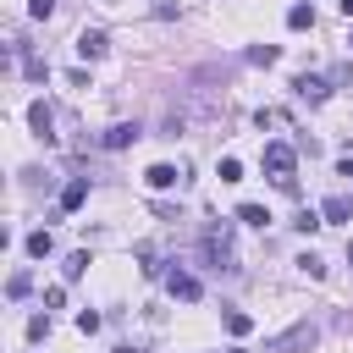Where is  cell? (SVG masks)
Instances as JSON below:
<instances>
[{"label": "cell", "mask_w": 353, "mask_h": 353, "mask_svg": "<svg viewBox=\"0 0 353 353\" xmlns=\"http://www.w3.org/2000/svg\"><path fill=\"white\" fill-rule=\"evenodd\" d=\"M314 342H320V325H314V320H298L292 331L270 336V342H265V353H309Z\"/></svg>", "instance_id": "3"}, {"label": "cell", "mask_w": 353, "mask_h": 353, "mask_svg": "<svg viewBox=\"0 0 353 353\" xmlns=\"http://www.w3.org/2000/svg\"><path fill=\"white\" fill-rule=\"evenodd\" d=\"M83 199H88V182H83V176H72V182L61 188V210H77Z\"/></svg>", "instance_id": "11"}, {"label": "cell", "mask_w": 353, "mask_h": 353, "mask_svg": "<svg viewBox=\"0 0 353 353\" xmlns=\"http://www.w3.org/2000/svg\"><path fill=\"white\" fill-rule=\"evenodd\" d=\"M121 353H138V347H121Z\"/></svg>", "instance_id": "28"}, {"label": "cell", "mask_w": 353, "mask_h": 353, "mask_svg": "<svg viewBox=\"0 0 353 353\" xmlns=\"http://www.w3.org/2000/svg\"><path fill=\"white\" fill-rule=\"evenodd\" d=\"M347 215H353V204H347V199H342V193H336V199H325V204H320V221H325V226H342V221H347Z\"/></svg>", "instance_id": "9"}, {"label": "cell", "mask_w": 353, "mask_h": 353, "mask_svg": "<svg viewBox=\"0 0 353 353\" xmlns=\"http://www.w3.org/2000/svg\"><path fill=\"white\" fill-rule=\"evenodd\" d=\"M138 138H143V127H138V121H116L99 143H105V149H127V143H138Z\"/></svg>", "instance_id": "6"}, {"label": "cell", "mask_w": 353, "mask_h": 353, "mask_svg": "<svg viewBox=\"0 0 353 353\" xmlns=\"http://www.w3.org/2000/svg\"><path fill=\"white\" fill-rule=\"evenodd\" d=\"M165 287H171V298H182V303H193V298H204V287H199V276H188V270H171V276H165Z\"/></svg>", "instance_id": "4"}, {"label": "cell", "mask_w": 353, "mask_h": 353, "mask_svg": "<svg viewBox=\"0 0 353 353\" xmlns=\"http://www.w3.org/2000/svg\"><path fill=\"white\" fill-rule=\"evenodd\" d=\"M287 28H292V33L314 28V6H292V11H287Z\"/></svg>", "instance_id": "13"}, {"label": "cell", "mask_w": 353, "mask_h": 353, "mask_svg": "<svg viewBox=\"0 0 353 353\" xmlns=\"http://www.w3.org/2000/svg\"><path fill=\"white\" fill-rule=\"evenodd\" d=\"M276 55H281L276 44H254V50H248V61H254V66H276Z\"/></svg>", "instance_id": "17"}, {"label": "cell", "mask_w": 353, "mask_h": 353, "mask_svg": "<svg viewBox=\"0 0 353 353\" xmlns=\"http://www.w3.org/2000/svg\"><path fill=\"white\" fill-rule=\"evenodd\" d=\"M143 182H149V188H176V182H182V171H176V165H149V171H143Z\"/></svg>", "instance_id": "10"}, {"label": "cell", "mask_w": 353, "mask_h": 353, "mask_svg": "<svg viewBox=\"0 0 353 353\" xmlns=\"http://www.w3.org/2000/svg\"><path fill=\"white\" fill-rule=\"evenodd\" d=\"M292 226H298V232H314V226H325V221H320L314 210H298V221H292Z\"/></svg>", "instance_id": "23"}, {"label": "cell", "mask_w": 353, "mask_h": 353, "mask_svg": "<svg viewBox=\"0 0 353 353\" xmlns=\"http://www.w3.org/2000/svg\"><path fill=\"white\" fill-rule=\"evenodd\" d=\"M28 121H33V132H39V138H44V143H50V138H55V110H50V105H44V99H33V105H28Z\"/></svg>", "instance_id": "5"}, {"label": "cell", "mask_w": 353, "mask_h": 353, "mask_svg": "<svg viewBox=\"0 0 353 353\" xmlns=\"http://www.w3.org/2000/svg\"><path fill=\"white\" fill-rule=\"evenodd\" d=\"M298 270H303L309 281H320V276H325V265H320V254H298Z\"/></svg>", "instance_id": "20"}, {"label": "cell", "mask_w": 353, "mask_h": 353, "mask_svg": "<svg viewBox=\"0 0 353 353\" xmlns=\"http://www.w3.org/2000/svg\"><path fill=\"white\" fill-rule=\"evenodd\" d=\"M336 176H347V182H353V160H336Z\"/></svg>", "instance_id": "25"}, {"label": "cell", "mask_w": 353, "mask_h": 353, "mask_svg": "<svg viewBox=\"0 0 353 353\" xmlns=\"http://www.w3.org/2000/svg\"><path fill=\"white\" fill-rule=\"evenodd\" d=\"M204 259H210V270H237L232 226H226V221H210V226H204Z\"/></svg>", "instance_id": "2"}, {"label": "cell", "mask_w": 353, "mask_h": 353, "mask_svg": "<svg viewBox=\"0 0 353 353\" xmlns=\"http://www.w3.org/2000/svg\"><path fill=\"white\" fill-rule=\"evenodd\" d=\"M28 287H33V276H28V270H17V276L6 281V292H11V298H28Z\"/></svg>", "instance_id": "21"}, {"label": "cell", "mask_w": 353, "mask_h": 353, "mask_svg": "<svg viewBox=\"0 0 353 353\" xmlns=\"http://www.w3.org/2000/svg\"><path fill=\"white\" fill-rule=\"evenodd\" d=\"M28 336L44 342V336H50V314H33V320H28Z\"/></svg>", "instance_id": "22"}, {"label": "cell", "mask_w": 353, "mask_h": 353, "mask_svg": "<svg viewBox=\"0 0 353 353\" xmlns=\"http://www.w3.org/2000/svg\"><path fill=\"white\" fill-rule=\"evenodd\" d=\"M347 44H353V39H347Z\"/></svg>", "instance_id": "30"}, {"label": "cell", "mask_w": 353, "mask_h": 353, "mask_svg": "<svg viewBox=\"0 0 353 353\" xmlns=\"http://www.w3.org/2000/svg\"><path fill=\"white\" fill-rule=\"evenodd\" d=\"M237 221H248V226H265V221H270V210H265V204H243V210H237Z\"/></svg>", "instance_id": "19"}, {"label": "cell", "mask_w": 353, "mask_h": 353, "mask_svg": "<svg viewBox=\"0 0 353 353\" xmlns=\"http://www.w3.org/2000/svg\"><path fill=\"white\" fill-rule=\"evenodd\" d=\"M83 270H88V254H83V248H77V254H66V265H61V276H66V281H77Z\"/></svg>", "instance_id": "15"}, {"label": "cell", "mask_w": 353, "mask_h": 353, "mask_svg": "<svg viewBox=\"0 0 353 353\" xmlns=\"http://www.w3.org/2000/svg\"><path fill=\"white\" fill-rule=\"evenodd\" d=\"M226 331H232V336H248V331H254V320H248L243 309H226Z\"/></svg>", "instance_id": "16"}, {"label": "cell", "mask_w": 353, "mask_h": 353, "mask_svg": "<svg viewBox=\"0 0 353 353\" xmlns=\"http://www.w3.org/2000/svg\"><path fill=\"white\" fill-rule=\"evenodd\" d=\"M347 265H353V243H347Z\"/></svg>", "instance_id": "27"}, {"label": "cell", "mask_w": 353, "mask_h": 353, "mask_svg": "<svg viewBox=\"0 0 353 353\" xmlns=\"http://www.w3.org/2000/svg\"><path fill=\"white\" fill-rule=\"evenodd\" d=\"M138 265H143V276H160L165 265H160V254L149 248V243H138Z\"/></svg>", "instance_id": "14"}, {"label": "cell", "mask_w": 353, "mask_h": 353, "mask_svg": "<svg viewBox=\"0 0 353 353\" xmlns=\"http://www.w3.org/2000/svg\"><path fill=\"white\" fill-rule=\"evenodd\" d=\"M342 17H353V0H342Z\"/></svg>", "instance_id": "26"}, {"label": "cell", "mask_w": 353, "mask_h": 353, "mask_svg": "<svg viewBox=\"0 0 353 353\" xmlns=\"http://www.w3.org/2000/svg\"><path fill=\"white\" fill-rule=\"evenodd\" d=\"M232 353H243V347H232Z\"/></svg>", "instance_id": "29"}, {"label": "cell", "mask_w": 353, "mask_h": 353, "mask_svg": "<svg viewBox=\"0 0 353 353\" xmlns=\"http://www.w3.org/2000/svg\"><path fill=\"white\" fill-rule=\"evenodd\" d=\"M77 55H83V61H99V55H105V33H99V28H83V33H77Z\"/></svg>", "instance_id": "8"}, {"label": "cell", "mask_w": 353, "mask_h": 353, "mask_svg": "<svg viewBox=\"0 0 353 353\" xmlns=\"http://www.w3.org/2000/svg\"><path fill=\"white\" fill-rule=\"evenodd\" d=\"M292 94H298V99H309V105H320V99H325L331 88H325V77H314V72H303V77L292 83Z\"/></svg>", "instance_id": "7"}, {"label": "cell", "mask_w": 353, "mask_h": 353, "mask_svg": "<svg viewBox=\"0 0 353 353\" xmlns=\"http://www.w3.org/2000/svg\"><path fill=\"white\" fill-rule=\"evenodd\" d=\"M28 11H33V17H50V11H55V0H33Z\"/></svg>", "instance_id": "24"}, {"label": "cell", "mask_w": 353, "mask_h": 353, "mask_svg": "<svg viewBox=\"0 0 353 353\" xmlns=\"http://www.w3.org/2000/svg\"><path fill=\"white\" fill-rule=\"evenodd\" d=\"M265 176L292 193L298 188V149L292 143H265Z\"/></svg>", "instance_id": "1"}, {"label": "cell", "mask_w": 353, "mask_h": 353, "mask_svg": "<svg viewBox=\"0 0 353 353\" xmlns=\"http://www.w3.org/2000/svg\"><path fill=\"white\" fill-rule=\"evenodd\" d=\"M215 176H221V182H243V160H232V154H226V160L215 165Z\"/></svg>", "instance_id": "18"}, {"label": "cell", "mask_w": 353, "mask_h": 353, "mask_svg": "<svg viewBox=\"0 0 353 353\" xmlns=\"http://www.w3.org/2000/svg\"><path fill=\"white\" fill-rule=\"evenodd\" d=\"M28 254H33V259H50V254H55V237H50V232H28Z\"/></svg>", "instance_id": "12"}]
</instances>
